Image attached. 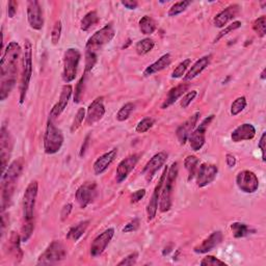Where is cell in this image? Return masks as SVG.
<instances>
[{
    "label": "cell",
    "instance_id": "cell-1",
    "mask_svg": "<svg viewBox=\"0 0 266 266\" xmlns=\"http://www.w3.org/2000/svg\"><path fill=\"white\" fill-rule=\"evenodd\" d=\"M22 50L16 42L9 43L0 60V100L4 101L17 83V74L19 69V60Z\"/></svg>",
    "mask_w": 266,
    "mask_h": 266
},
{
    "label": "cell",
    "instance_id": "cell-2",
    "mask_svg": "<svg viewBox=\"0 0 266 266\" xmlns=\"http://www.w3.org/2000/svg\"><path fill=\"white\" fill-rule=\"evenodd\" d=\"M24 167L23 158L13 161L1 176V212L11 206L12 199L17 186V181Z\"/></svg>",
    "mask_w": 266,
    "mask_h": 266
},
{
    "label": "cell",
    "instance_id": "cell-3",
    "mask_svg": "<svg viewBox=\"0 0 266 266\" xmlns=\"http://www.w3.org/2000/svg\"><path fill=\"white\" fill-rule=\"evenodd\" d=\"M33 75V45L29 40H25L22 56V76L20 84V103H23L26 98L30 79Z\"/></svg>",
    "mask_w": 266,
    "mask_h": 266
},
{
    "label": "cell",
    "instance_id": "cell-4",
    "mask_svg": "<svg viewBox=\"0 0 266 266\" xmlns=\"http://www.w3.org/2000/svg\"><path fill=\"white\" fill-rule=\"evenodd\" d=\"M178 162H173L170 169L168 170L167 177L163 183V186L161 189L160 198H159V210L165 213L170 211L172 207V196H173V190H174V185H175L176 179L178 177Z\"/></svg>",
    "mask_w": 266,
    "mask_h": 266
},
{
    "label": "cell",
    "instance_id": "cell-5",
    "mask_svg": "<svg viewBox=\"0 0 266 266\" xmlns=\"http://www.w3.org/2000/svg\"><path fill=\"white\" fill-rule=\"evenodd\" d=\"M64 145V134L60 129H58L51 118H49L46 126L44 135V150L46 154L53 155L61 149Z\"/></svg>",
    "mask_w": 266,
    "mask_h": 266
},
{
    "label": "cell",
    "instance_id": "cell-6",
    "mask_svg": "<svg viewBox=\"0 0 266 266\" xmlns=\"http://www.w3.org/2000/svg\"><path fill=\"white\" fill-rule=\"evenodd\" d=\"M116 32L111 23L106 24L103 28H101L96 34L91 36L86 45V51L97 53L99 50L103 48L106 44L115 38Z\"/></svg>",
    "mask_w": 266,
    "mask_h": 266
},
{
    "label": "cell",
    "instance_id": "cell-7",
    "mask_svg": "<svg viewBox=\"0 0 266 266\" xmlns=\"http://www.w3.org/2000/svg\"><path fill=\"white\" fill-rule=\"evenodd\" d=\"M39 185L37 181L29 183L23 197V223H35V207L38 197Z\"/></svg>",
    "mask_w": 266,
    "mask_h": 266
},
{
    "label": "cell",
    "instance_id": "cell-8",
    "mask_svg": "<svg viewBox=\"0 0 266 266\" xmlns=\"http://www.w3.org/2000/svg\"><path fill=\"white\" fill-rule=\"evenodd\" d=\"M81 54L76 48H69L64 54V70L63 80L67 84L72 83L77 74V69Z\"/></svg>",
    "mask_w": 266,
    "mask_h": 266
},
{
    "label": "cell",
    "instance_id": "cell-9",
    "mask_svg": "<svg viewBox=\"0 0 266 266\" xmlns=\"http://www.w3.org/2000/svg\"><path fill=\"white\" fill-rule=\"evenodd\" d=\"M66 249L64 244L60 241L54 240L51 242L48 248L45 250V252L40 256L38 259L39 265H50L55 264L57 262H60L66 258Z\"/></svg>",
    "mask_w": 266,
    "mask_h": 266
},
{
    "label": "cell",
    "instance_id": "cell-10",
    "mask_svg": "<svg viewBox=\"0 0 266 266\" xmlns=\"http://www.w3.org/2000/svg\"><path fill=\"white\" fill-rule=\"evenodd\" d=\"M14 141L11 133L7 130L5 125L1 127V134H0V159H1V172L2 174L7 169L8 161L11 159Z\"/></svg>",
    "mask_w": 266,
    "mask_h": 266
},
{
    "label": "cell",
    "instance_id": "cell-11",
    "mask_svg": "<svg viewBox=\"0 0 266 266\" xmlns=\"http://www.w3.org/2000/svg\"><path fill=\"white\" fill-rule=\"evenodd\" d=\"M214 119V116L211 115L208 118H206L205 120H203V122L201 124L194 128V130L190 133V135L188 137V141L190 148L193 151H200L203 146L205 145L206 141V130L208 128V126L210 125V123L212 122V120Z\"/></svg>",
    "mask_w": 266,
    "mask_h": 266
},
{
    "label": "cell",
    "instance_id": "cell-12",
    "mask_svg": "<svg viewBox=\"0 0 266 266\" xmlns=\"http://www.w3.org/2000/svg\"><path fill=\"white\" fill-rule=\"evenodd\" d=\"M238 188L245 193H254L259 188V180L256 174L252 171L244 170L238 173L236 177Z\"/></svg>",
    "mask_w": 266,
    "mask_h": 266
},
{
    "label": "cell",
    "instance_id": "cell-13",
    "mask_svg": "<svg viewBox=\"0 0 266 266\" xmlns=\"http://www.w3.org/2000/svg\"><path fill=\"white\" fill-rule=\"evenodd\" d=\"M97 197V184L95 182H86L80 185L76 191V200L80 208L85 209Z\"/></svg>",
    "mask_w": 266,
    "mask_h": 266
},
{
    "label": "cell",
    "instance_id": "cell-14",
    "mask_svg": "<svg viewBox=\"0 0 266 266\" xmlns=\"http://www.w3.org/2000/svg\"><path fill=\"white\" fill-rule=\"evenodd\" d=\"M219 173V169L216 165L211 163H202L197 172V185L202 188L209 185L216 180Z\"/></svg>",
    "mask_w": 266,
    "mask_h": 266
},
{
    "label": "cell",
    "instance_id": "cell-15",
    "mask_svg": "<svg viewBox=\"0 0 266 266\" xmlns=\"http://www.w3.org/2000/svg\"><path fill=\"white\" fill-rule=\"evenodd\" d=\"M27 20L30 27L35 30H41L44 26L42 7L37 0H30L27 2Z\"/></svg>",
    "mask_w": 266,
    "mask_h": 266
},
{
    "label": "cell",
    "instance_id": "cell-16",
    "mask_svg": "<svg viewBox=\"0 0 266 266\" xmlns=\"http://www.w3.org/2000/svg\"><path fill=\"white\" fill-rule=\"evenodd\" d=\"M115 235V229L109 228L105 230L104 232H102L100 235L94 239L93 243L90 245V256L91 257H99L100 255L103 254V252L106 250L107 245L111 241L112 237Z\"/></svg>",
    "mask_w": 266,
    "mask_h": 266
},
{
    "label": "cell",
    "instance_id": "cell-17",
    "mask_svg": "<svg viewBox=\"0 0 266 266\" xmlns=\"http://www.w3.org/2000/svg\"><path fill=\"white\" fill-rule=\"evenodd\" d=\"M167 173H168V168L165 169L163 171L162 175L157 183V185L155 186L154 191H153L152 197L148 203L147 206V216H148V222H151L155 219L156 213H157V209H158V202H159V198H160V193H161V189L163 186V183H165L166 177H167Z\"/></svg>",
    "mask_w": 266,
    "mask_h": 266
},
{
    "label": "cell",
    "instance_id": "cell-18",
    "mask_svg": "<svg viewBox=\"0 0 266 266\" xmlns=\"http://www.w3.org/2000/svg\"><path fill=\"white\" fill-rule=\"evenodd\" d=\"M105 115V106L103 103V97H98L89 105L87 110L86 121L87 124L91 126L98 123Z\"/></svg>",
    "mask_w": 266,
    "mask_h": 266
},
{
    "label": "cell",
    "instance_id": "cell-19",
    "mask_svg": "<svg viewBox=\"0 0 266 266\" xmlns=\"http://www.w3.org/2000/svg\"><path fill=\"white\" fill-rule=\"evenodd\" d=\"M167 159H168L167 153L159 152L148 161L144 170H142V175L145 176L148 182H150L153 179V177L155 176V174L161 169L163 165H165Z\"/></svg>",
    "mask_w": 266,
    "mask_h": 266
},
{
    "label": "cell",
    "instance_id": "cell-20",
    "mask_svg": "<svg viewBox=\"0 0 266 266\" xmlns=\"http://www.w3.org/2000/svg\"><path fill=\"white\" fill-rule=\"evenodd\" d=\"M138 160H139L138 154H132L128 156L127 158L123 159L119 163V166L117 168V176H116L118 183H122L123 181H125L127 179L129 174L137 165Z\"/></svg>",
    "mask_w": 266,
    "mask_h": 266
},
{
    "label": "cell",
    "instance_id": "cell-21",
    "mask_svg": "<svg viewBox=\"0 0 266 266\" xmlns=\"http://www.w3.org/2000/svg\"><path fill=\"white\" fill-rule=\"evenodd\" d=\"M201 117L200 112H194L192 116L189 117V119L184 122L183 124L177 129V137L180 142V145H185L186 141L188 140V137L190 135V133L194 130L197 126V123Z\"/></svg>",
    "mask_w": 266,
    "mask_h": 266
},
{
    "label": "cell",
    "instance_id": "cell-22",
    "mask_svg": "<svg viewBox=\"0 0 266 266\" xmlns=\"http://www.w3.org/2000/svg\"><path fill=\"white\" fill-rule=\"evenodd\" d=\"M72 94H73L72 86H71V85H65L63 87V89H61L58 102L52 107V109H51V111H50V118L51 119H55V118H57V117H59L61 115V112H63L66 109V107H67V105L69 103V100H70L71 96H72Z\"/></svg>",
    "mask_w": 266,
    "mask_h": 266
},
{
    "label": "cell",
    "instance_id": "cell-23",
    "mask_svg": "<svg viewBox=\"0 0 266 266\" xmlns=\"http://www.w3.org/2000/svg\"><path fill=\"white\" fill-rule=\"evenodd\" d=\"M240 6L238 4H231L219 13L213 19V24L218 28H222L227 25L231 20L237 16Z\"/></svg>",
    "mask_w": 266,
    "mask_h": 266
},
{
    "label": "cell",
    "instance_id": "cell-24",
    "mask_svg": "<svg viewBox=\"0 0 266 266\" xmlns=\"http://www.w3.org/2000/svg\"><path fill=\"white\" fill-rule=\"evenodd\" d=\"M222 241V233L221 231H216L211 233L206 239H204L201 244L197 245V247L193 249V251L198 254H206L212 251L214 248H217Z\"/></svg>",
    "mask_w": 266,
    "mask_h": 266
},
{
    "label": "cell",
    "instance_id": "cell-25",
    "mask_svg": "<svg viewBox=\"0 0 266 266\" xmlns=\"http://www.w3.org/2000/svg\"><path fill=\"white\" fill-rule=\"evenodd\" d=\"M256 135L255 127L250 123H244L239 125L236 129L233 130L231 138L234 142H240L243 140H251Z\"/></svg>",
    "mask_w": 266,
    "mask_h": 266
},
{
    "label": "cell",
    "instance_id": "cell-26",
    "mask_svg": "<svg viewBox=\"0 0 266 266\" xmlns=\"http://www.w3.org/2000/svg\"><path fill=\"white\" fill-rule=\"evenodd\" d=\"M117 155H118V150L112 149L108 151L107 153H105V154L100 156L94 163V172L96 175H101V174H103L108 169V167L111 165V163L115 161Z\"/></svg>",
    "mask_w": 266,
    "mask_h": 266
},
{
    "label": "cell",
    "instance_id": "cell-27",
    "mask_svg": "<svg viewBox=\"0 0 266 266\" xmlns=\"http://www.w3.org/2000/svg\"><path fill=\"white\" fill-rule=\"evenodd\" d=\"M21 235H19L15 231L11 233V236L8 238V254H11L13 256V258L15 259L16 263H20L23 258V252L20 247V242H21Z\"/></svg>",
    "mask_w": 266,
    "mask_h": 266
},
{
    "label": "cell",
    "instance_id": "cell-28",
    "mask_svg": "<svg viewBox=\"0 0 266 266\" xmlns=\"http://www.w3.org/2000/svg\"><path fill=\"white\" fill-rule=\"evenodd\" d=\"M210 60H211V55L203 56L202 58L198 59L196 63L192 65V67L189 69L186 75L184 76V81L186 83V81H190V80L196 78L197 76H199L203 72V71L209 66Z\"/></svg>",
    "mask_w": 266,
    "mask_h": 266
},
{
    "label": "cell",
    "instance_id": "cell-29",
    "mask_svg": "<svg viewBox=\"0 0 266 266\" xmlns=\"http://www.w3.org/2000/svg\"><path fill=\"white\" fill-rule=\"evenodd\" d=\"M188 88H189V86L187 84L184 83V84H180L179 86L171 89L170 91L168 93L167 99L163 101L161 108L162 109H167L171 105H173L180 97H182L184 94H185V91L188 89Z\"/></svg>",
    "mask_w": 266,
    "mask_h": 266
},
{
    "label": "cell",
    "instance_id": "cell-30",
    "mask_svg": "<svg viewBox=\"0 0 266 266\" xmlns=\"http://www.w3.org/2000/svg\"><path fill=\"white\" fill-rule=\"evenodd\" d=\"M171 64H172V55L170 53L163 54L160 58H158L155 61V63H153L152 65H150L149 67L146 68V70L144 71V76L149 77L153 74L161 72L162 70H165L166 68H168Z\"/></svg>",
    "mask_w": 266,
    "mask_h": 266
},
{
    "label": "cell",
    "instance_id": "cell-31",
    "mask_svg": "<svg viewBox=\"0 0 266 266\" xmlns=\"http://www.w3.org/2000/svg\"><path fill=\"white\" fill-rule=\"evenodd\" d=\"M89 224V221H84V222H80L77 224H75V226H73L68 231L67 239L77 241L86 233Z\"/></svg>",
    "mask_w": 266,
    "mask_h": 266
},
{
    "label": "cell",
    "instance_id": "cell-32",
    "mask_svg": "<svg viewBox=\"0 0 266 266\" xmlns=\"http://www.w3.org/2000/svg\"><path fill=\"white\" fill-rule=\"evenodd\" d=\"M139 25V30L142 35L150 36L152 34L155 33V30L157 28V23L155 22V20L150 16H144L138 22Z\"/></svg>",
    "mask_w": 266,
    "mask_h": 266
},
{
    "label": "cell",
    "instance_id": "cell-33",
    "mask_svg": "<svg viewBox=\"0 0 266 266\" xmlns=\"http://www.w3.org/2000/svg\"><path fill=\"white\" fill-rule=\"evenodd\" d=\"M99 22V17L96 11L89 12L80 22V28L83 32H89V30L95 26Z\"/></svg>",
    "mask_w": 266,
    "mask_h": 266
},
{
    "label": "cell",
    "instance_id": "cell-34",
    "mask_svg": "<svg viewBox=\"0 0 266 266\" xmlns=\"http://www.w3.org/2000/svg\"><path fill=\"white\" fill-rule=\"evenodd\" d=\"M199 166V159L197 156L189 155L184 160V167L188 172V181L192 180V178L197 175Z\"/></svg>",
    "mask_w": 266,
    "mask_h": 266
},
{
    "label": "cell",
    "instance_id": "cell-35",
    "mask_svg": "<svg viewBox=\"0 0 266 266\" xmlns=\"http://www.w3.org/2000/svg\"><path fill=\"white\" fill-rule=\"evenodd\" d=\"M155 46V42L150 38H146L142 39L136 43L135 45V51L138 55H145L147 53H149L150 51L153 50Z\"/></svg>",
    "mask_w": 266,
    "mask_h": 266
},
{
    "label": "cell",
    "instance_id": "cell-36",
    "mask_svg": "<svg viewBox=\"0 0 266 266\" xmlns=\"http://www.w3.org/2000/svg\"><path fill=\"white\" fill-rule=\"evenodd\" d=\"M230 229H231L233 236L235 238H242L244 236H247V235H249L251 233V231H252L248 224L242 223V222H238L231 223Z\"/></svg>",
    "mask_w": 266,
    "mask_h": 266
},
{
    "label": "cell",
    "instance_id": "cell-37",
    "mask_svg": "<svg viewBox=\"0 0 266 266\" xmlns=\"http://www.w3.org/2000/svg\"><path fill=\"white\" fill-rule=\"evenodd\" d=\"M135 108V105L131 103V102H129V103H126L125 105H123L120 110L118 111V114H117V120L119 122H124L126 121L127 119H129V117L131 116L132 114V111L134 110Z\"/></svg>",
    "mask_w": 266,
    "mask_h": 266
},
{
    "label": "cell",
    "instance_id": "cell-38",
    "mask_svg": "<svg viewBox=\"0 0 266 266\" xmlns=\"http://www.w3.org/2000/svg\"><path fill=\"white\" fill-rule=\"evenodd\" d=\"M190 1H188V0H183V1H179V2H176L174 3L171 8L169 9V16L170 17H176L178 16L179 14L183 13L185 9L190 5Z\"/></svg>",
    "mask_w": 266,
    "mask_h": 266
},
{
    "label": "cell",
    "instance_id": "cell-39",
    "mask_svg": "<svg viewBox=\"0 0 266 266\" xmlns=\"http://www.w3.org/2000/svg\"><path fill=\"white\" fill-rule=\"evenodd\" d=\"M86 116H87V110L86 108L84 107H80L78 110H77V114L72 122V125H71V132L72 133H75L81 126V124H83L84 120L86 119Z\"/></svg>",
    "mask_w": 266,
    "mask_h": 266
},
{
    "label": "cell",
    "instance_id": "cell-40",
    "mask_svg": "<svg viewBox=\"0 0 266 266\" xmlns=\"http://www.w3.org/2000/svg\"><path fill=\"white\" fill-rule=\"evenodd\" d=\"M253 29L260 38L265 37L266 35V17L261 16L258 19H256L253 22Z\"/></svg>",
    "mask_w": 266,
    "mask_h": 266
},
{
    "label": "cell",
    "instance_id": "cell-41",
    "mask_svg": "<svg viewBox=\"0 0 266 266\" xmlns=\"http://www.w3.org/2000/svg\"><path fill=\"white\" fill-rule=\"evenodd\" d=\"M245 107H247V99L243 96L238 97L236 100H234L231 105V115L233 117L239 115L241 111L244 110Z\"/></svg>",
    "mask_w": 266,
    "mask_h": 266
},
{
    "label": "cell",
    "instance_id": "cell-42",
    "mask_svg": "<svg viewBox=\"0 0 266 266\" xmlns=\"http://www.w3.org/2000/svg\"><path fill=\"white\" fill-rule=\"evenodd\" d=\"M190 64H191V59L190 58H187L185 60L181 61V63L176 67V69L173 71L172 78L177 79V78L182 77L184 74H185V72L187 71V69L189 68Z\"/></svg>",
    "mask_w": 266,
    "mask_h": 266
},
{
    "label": "cell",
    "instance_id": "cell-43",
    "mask_svg": "<svg viewBox=\"0 0 266 266\" xmlns=\"http://www.w3.org/2000/svg\"><path fill=\"white\" fill-rule=\"evenodd\" d=\"M86 78H87V74H85L83 77H81L78 81V84L75 88V91H74V103H79L83 99L84 96V89H85V84H86Z\"/></svg>",
    "mask_w": 266,
    "mask_h": 266
},
{
    "label": "cell",
    "instance_id": "cell-44",
    "mask_svg": "<svg viewBox=\"0 0 266 266\" xmlns=\"http://www.w3.org/2000/svg\"><path fill=\"white\" fill-rule=\"evenodd\" d=\"M153 125H154V120L152 118H145L136 125L135 131L137 133H146L153 127Z\"/></svg>",
    "mask_w": 266,
    "mask_h": 266
},
{
    "label": "cell",
    "instance_id": "cell-45",
    "mask_svg": "<svg viewBox=\"0 0 266 266\" xmlns=\"http://www.w3.org/2000/svg\"><path fill=\"white\" fill-rule=\"evenodd\" d=\"M240 27H241V22L240 21H234L232 24L228 25L226 28H223L222 30V32L218 35V37L216 39H214V43H218L219 41L221 39H222L224 36L229 35L231 32H234V30H236V29H238Z\"/></svg>",
    "mask_w": 266,
    "mask_h": 266
},
{
    "label": "cell",
    "instance_id": "cell-46",
    "mask_svg": "<svg viewBox=\"0 0 266 266\" xmlns=\"http://www.w3.org/2000/svg\"><path fill=\"white\" fill-rule=\"evenodd\" d=\"M97 53L89 52V51H86V74L90 72L94 69L96 63H97Z\"/></svg>",
    "mask_w": 266,
    "mask_h": 266
},
{
    "label": "cell",
    "instance_id": "cell-47",
    "mask_svg": "<svg viewBox=\"0 0 266 266\" xmlns=\"http://www.w3.org/2000/svg\"><path fill=\"white\" fill-rule=\"evenodd\" d=\"M61 28H63V25H61V22L58 20V21L55 22L52 32H51V42H52L53 45H57L59 42L61 36Z\"/></svg>",
    "mask_w": 266,
    "mask_h": 266
},
{
    "label": "cell",
    "instance_id": "cell-48",
    "mask_svg": "<svg viewBox=\"0 0 266 266\" xmlns=\"http://www.w3.org/2000/svg\"><path fill=\"white\" fill-rule=\"evenodd\" d=\"M200 264L202 266H227L226 263L214 257V256H207L200 262Z\"/></svg>",
    "mask_w": 266,
    "mask_h": 266
},
{
    "label": "cell",
    "instance_id": "cell-49",
    "mask_svg": "<svg viewBox=\"0 0 266 266\" xmlns=\"http://www.w3.org/2000/svg\"><path fill=\"white\" fill-rule=\"evenodd\" d=\"M198 95V91L197 90H191V91H188L187 94H185L183 96V98L181 99V107L183 108H187L189 106V104L191 103V102L194 100V98L197 97Z\"/></svg>",
    "mask_w": 266,
    "mask_h": 266
},
{
    "label": "cell",
    "instance_id": "cell-50",
    "mask_svg": "<svg viewBox=\"0 0 266 266\" xmlns=\"http://www.w3.org/2000/svg\"><path fill=\"white\" fill-rule=\"evenodd\" d=\"M137 258H138V253L134 252V253H132V254L128 255L127 257H125L121 262H119L118 265L119 266H123V265H125V266L126 265H133V264L136 263Z\"/></svg>",
    "mask_w": 266,
    "mask_h": 266
},
{
    "label": "cell",
    "instance_id": "cell-51",
    "mask_svg": "<svg viewBox=\"0 0 266 266\" xmlns=\"http://www.w3.org/2000/svg\"><path fill=\"white\" fill-rule=\"evenodd\" d=\"M139 228V220L134 219L131 222H129L127 224H125V227L123 228V232L124 233H130V232H135Z\"/></svg>",
    "mask_w": 266,
    "mask_h": 266
},
{
    "label": "cell",
    "instance_id": "cell-52",
    "mask_svg": "<svg viewBox=\"0 0 266 266\" xmlns=\"http://www.w3.org/2000/svg\"><path fill=\"white\" fill-rule=\"evenodd\" d=\"M17 8H18V2L15 0H9L7 3V16L8 18L13 19L16 14H17Z\"/></svg>",
    "mask_w": 266,
    "mask_h": 266
},
{
    "label": "cell",
    "instance_id": "cell-53",
    "mask_svg": "<svg viewBox=\"0 0 266 266\" xmlns=\"http://www.w3.org/2000/svg\"><path fill=\"white\" fill-rule=\"evenodd\" d=\"M145 196H146V189H144V188L138 189L131 194V198H130L131 201L130 202H131V204H135V203L139 202Z\"/></svg>",
    "mask_w": 266,
    "mask_h": 266
},
{
    "label": "cell",
    "instance_id": "cell-54",
    "mask_svg": "<svg viewBox=\"0 0 266 266\" xmlns=\"http://www.w3.org/2000/svg\"><path fill=\"white\" fill-rule=\"evenodd\" d=\"M73 209V205L71 203H68L67 205H65L63 207V209H61V212H60V220L65 222L71 214V211H72Z\"/></svg>",
    "mask_w": 266,
    "mask_h": 266
},
{
    "label": "cell",
    "instance_id": "cell-55",
    "mask_svg": "<svg viewBox=\"0 0 266 266\" xmlns=\"http://www.w3.org/2000/svg\"><path fill=\"white\" fill-rule=\"evenodd\" d=\"M265 144H266V132H263L262 133V136L260 138V141H259V149L261 150V153H262V160L265 161L266 160V156H265Z\"/></svg>",
    "mask_w": 266,
    "mask_h": 266
},
{
    "label": "cell",
    "instance_id": "cell-56",
    "mask_svg": "<svg viewBox=\"0 0 266 266\" xmlns=\"http://www.w3.org/2000/svg\"><path fill=\"white\" fill-rule=\"evenodd\" d=\"M122 4L128 9H135L138 5L135 0H124V1H122Z\"/></svg>",
    "mask_w": 266,
    "mask_h": 266
},
{
    "label": "cell",
    "instance_id": "cell-57",
    "mask_svg": "<svg viewBox=\"0 0 266 266\" xmlns=\"http://www.w3.org/2000/svg\"><path fill=\"white\" fill-rule=\"evenodd\" d=\"M89 135H88V136L85 138L84 144H83V146H81V149H80V152H79V156H80V157H84V156H85L86 152H87V150H88V147H89Z\"/></svg>",
    "mask_w": 266,
    "mask_h": 266
},
{
    "label": "cell",
    "instance_id": "cell-58",
    "mask_svg": "<svg viewBox=\"0 0 266 266\" xmlns=\"http://www.w3.org/2000/svg\"><path fill=\"white\" fill-rule=\"evenodd\" d=\"M226 162H227V166L229 168H234L235 165H236V158H235L234 155L228 153V154L226 155Z\"/></svg>",
    "mask_w": 266,
    "mask_h": 266
},
{
    "label": "cell",
    "instance_id": "cell-59",
    "mask_svg": "<svg viewBox=\"0 0 266 266\" xmlns=\"http://www.w3.org/2000/svg\"><path fill=\"white\" fill-rule=\"evenodd\" d=\"M130 45H131V40H130V39H128V40H127V43H126V44H124V45H123L122 49H126V48H128Z\"/></svg>",
    "mask_w": 266,
    "mask_h": 266
},
{
    "label": "cell",
    "instance_id": "cell-60",
    "mask_svg": "<svg viewBox=\"0 0 266 266\" xmlns=\"http://www.w3.org/2000/svg\"><path fill=\"white\" fill-rule=\"evenodd\" d=\"M265 72H266V70H265V69H263V71H262V73H261V76H260L262 80H264V79L266 78V75H265Z\"/></svg>",
    "mask_w": 266,
    "mask_h": 266
}]
</instances>
